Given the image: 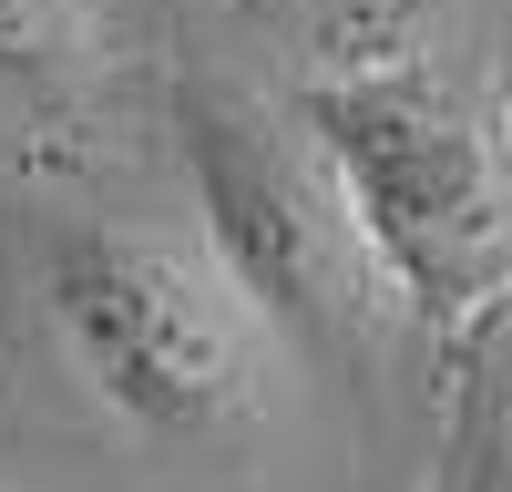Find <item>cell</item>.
I'll list each match as a JSON object with an SVG mask.
<instances>
[{"label":"cell","instance_id":"obj_1","mask_svg":"<svg viewBox=\"0 0 512 492\" xmlns=\"http://www.w3.org/2000/svg\"><path fill=\"white\" fill-rule=\"evenodd\" d=\"M41 308L72 380L123 431L175 451H226L267 431L277 328L216 267V246L164 226H72L41 267Z\"/></svg>","mask_w":512,"mask_h":492},{"label":"cell","instance_id":"obj_2","mask_svg":"<svg viewBox=\"0 0 512 492\" xmlns=\"http://www.w3.org/2000/svg\"><path fill=\"white\" fill-rule=\"evenodd\" d=\"M390 298L451 339L512 287V134L482 123L431 62L328 72L297 93Z\"/></svg>","mask_w":512,"mask_h":492},{"label":"cell","instance_id":"obj_3","mask_svg":"<svg viewBox=\"0 0 512 492\" xmlns=\"http://www.w3.org/2000/svg\"><path fill=\"white\" fill-rule=\"evenodd\" d=\"M175 144H185V175H195V205H205V246L256 298V318L277 328V349L359 369L400 298H390L349 195L328 175L308 113L287 123L246 82H185Z\"/></svg>","mask_w":512,"mask_h":492},{"label":"cell","instance_id":"obj_4","mask_svg":"<svg viewBox=\"0 0 512 492\" xmlns=\"http://www.w3.org/2000/svg\"><path fill=\"white\" fill-rule=\"evenodd\" d=\"M216 11H236L256 41L297 52L308 82L431 62V31H441V0H216Z\"/></svg>","mask_w":512,"mask_h":492},{"label":"cell","instance_id":"obj_5","mask_svg":"<svg viewBox=\"0 0 512 492\" xmlns=\"http://www.w3.org/2000/svg\"><path fill=\"white\" fill-rule=\"evenodd\" d=\"M431 492H512V287L472 328H451V400H441Z\"/></svg>","mask_w":512,"mask_h":492},{"label":"cell","instance_id":"obj_6","mask_svg":"<svg viewBox=\"0 0 512 492\" xmlns=\"http://www.w3.org/2000/svg\"><path fill=\"white\" fill-rule=\"evenodd\" d=\"M93 82V0H0V93L72 103Z\"/></svg>","mask_w":512,"mask_h":492}]
</instances>
